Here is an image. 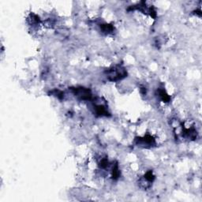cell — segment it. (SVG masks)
Instances as JSON below:
<instances>
[{
    "instance_id": "cell-5",
    "label": "cell",
    "mask_w": 202,
    "mask_h": 202,
    "mask_svg": "<svg viewBox=\"0 0 202 202\" xmlns=\"http://www.w3.org/2000/svg\"><path fill=\"white\" fill-rule=\"evenodd\" d=\"M159 96H160L161 99L163 101V102H168L170 99V96L165 93L164 90H159Z\"/></svg>"
},
{
    "instance_id": "cell-1",
    "label": "cell",
    "mask_w": 202,
    "mask_h": 202,
    "mask_svg": "<svg viewBox=\"0 0 202 202\" xmlns=\"http://www.w3.org/2000/svg\"><path fill=\"white\" fill-rule=\"evenodd\" d=\"M107 77L112 81H117L126 77V71L123 67L120 66H115L113 68L110 69L108 71Z\"/></svg>"
},
{
    "instance_id": "cell-2",
    "label": "cell",
    "mask_w": 202,
    "mask_h": 202,
    "mask_svg": "<svg viewBox=\"0 0 202 202\" xmlns=\"http://www.w3.org/2000/svg\"><path fill=\"white\" fill-rule=\"evenodd\" d=\"M73 93L78 99L81 100H90L92 99V93L89 89L80 87L72 89Z\"/></svg>"
},
{
    "instance_id": "cell-3",
    "label": "cell",
    "mask_w": 202,
    "mask_h": 202,
    "mask_svg": "<svg viewBox=\"0 0 202 202\" xmlns=\"http://www.w3.org/2000/svg\"><path fill=\"white\" fill-rule=\"evenodd\" d=\"M139 145H144L145 147H147V146H152L153 145L155 144V140L153 137L151 136H145L143 138L139 139Z\"/></svg>"
},
{
    "instance_id": "cell-6",
    "label": "cell",
    "mask_w": 202,
    "mask_h": 202,
    "mask_svg": "<svg viewBox=\"0 0 202 202\" xmlns=\"http://www.w3.org/2000/svg\"><path fill=\"white\" fill-rule=\"evenodd\" d=\"M102 29L105 33H110V32H112L113 30V27L112 25H103L102 26Z\"/></svg>"
},
{
    "instance_id": "cell-4",
    "label": "cell",
    "mask_w": 202,
    "mask_h": 202,
    "mask_svg": "<svg viewBox=\"0 0 202 202\" xmlns=\"http://www.w3.org/2000/svg\"><path fill=\"white\" fill-rule=\"evenodd\" d=\"M95 112H96V115H100V116L108 115V111L103 105H96V106H95Z\"/></svg>"
}]
</instances>
